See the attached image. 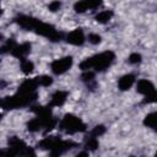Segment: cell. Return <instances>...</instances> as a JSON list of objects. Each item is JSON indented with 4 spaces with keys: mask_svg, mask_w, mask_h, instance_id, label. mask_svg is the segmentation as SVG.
<instances>
[{
    "mask_svg": "<svg viewBox=\"0 0 157 157\" xmlns=\"http://www.w3.org/2000/svg\"><path fill=\"white\" fill-rule=\"evenodd\" d=\"M114 59H115V54L110 50H105L93 56L86 58L83 61H81L80 69L82 71H90L91 69H94L96 71H104L112 65Z\"/></svg>",
    "mask_w": 157,
    "mask_h": 157,
    "instance_id": "1",
    "label": "cell"
},
{
    "mask_svg": "<svg viewBox=\"0 0 157 157\" xmlns=\"http://www.w3.org/2000/svg\"><path fill=\"white\" fill-rule=\"evenodd\" d=\"M59 128L66 134H76L86 130L85 123L74 114H65L61 121L59 123Z\"/></svg>",
    "mask_w": 157,
    "mask_h": 157,
    "instance_id": "2",
    "label": "cell"
},
{
    "mask_svg": "<svg viewBox=\"0 0 157 157\" xmlns=\"http://www.w3.org/2000/svg\"><path fill=\"white\" fill-rule=\"evenodd\" d=\"M71 66H72V58L71 56H63L60 59L54 60L50 64V69H52L53 74H55V75H61V74L66 72L67 70H70Z\"/></svg>",
    "mask_w": 157,
    "mask_h": 157,
    "instance_id": "3",
    "label": "cell"
},
{
    "mask_svg": "<svg viewBox=\"0 0 157 157\" xmlns=\"http://www.w3.org/2000/svg\"><path fill=\"white\" fill-rule=\"evenodd\" d=\"M66 42L72 44V45H82L86 40L85 38V34H83V31L81 28H76L74 31H71L67 36H66Z\"/></svg>",
    "mask_w": 157,
    "mask_h": 157,
    "instance_id": "4",
    "label": "cell"
},
{
    "mask_svg": "<svg viewBox=\"0 0 157 157\" xmlns=\"http://www.w3.org/2000/svg\"><path fill=\"white\" fill-rule=\"evenodd\" d=\"M17 23L22 27V28H26V29H31V31H34L36 26L38 25L39 20L34 18V17H31V16H26V15H20L17 16L16 18Z\"/></svg>",
    "mask_w": 157,
    "mask_h": 157,
    "instance_id": "5",
    "label": "cell"
},
{
    "mask_svg": "<svg viewBox=\"0 0 157 157\" xmlns=\"http://www.w3.org/2000/svg\"><path fill=\"white\" fill-rule=\"evenodd\" d=\"M155 90H156V88H155L153 83H152L150 80H147V78H141V80H139L137 83H136V91H137L140 94H142L144 97L147 96V94H150V93H152Z\"/></svg>",
    "mask_w": 157,
    "mask_h": 157,
    "instance_id": "6",
    "label": "cell"
},
{
    "mask_svg": "<svg viewBox=\"0 0 157 157\" xmlns=\"http://www.w3.org/2000/svg\"><path fill=\"white\" fill-rule=\"evenodd\" d=\"M29 52H31V44L29 43H22V44H16V47L13 48L11 54L15 55L16 58H18L20 60H22V59H26V56Z\"/></svg>",
    "mask_w": 157,
    "mask_h": 157,
    "instance_id": "7",
    "label": "cell"
},
{
    "mask_svg": "<svg viewBox=\"0 0 157 157\" xmlns=\"http://www.w3.org/2000/svg\"><path fill=\"white\" fill-rule=\"evenodd\" d=\"M135 83V76L132 74H126V75H123L119 81H118V87L119 90L121 91H126L129 88H131V86Z\"/></svg>",
    "mask_w": 157,
    "mask_h": 157,
    "instance_id": "8",
    "label": "cell"
},
{
    "mask_svg": "<svg viewBox=\"0 0 157 157\" xmlns=\"http://www.w3.org/2000/svg\"><path fill=\"white\" fill-rule=\"evenodd\" d=\"M67 93L65 91H55L50 98V107H60L65 103Z\"/></svg>",
    "mask_w": 157,
    "mask_h": 157,
    "instance_id": "9",
    "label": "cell"
},
{
    "mask_svg": "<svg viewBox=\"0 0 157 157\" xmlns=\"http://www.w3.org/2000/svg\"><path fill=\"white\" fill-rule=\"evenodd\" d=\"M61 139L60 137H58V136H49V137H44L40 142H39V147L40 148H43V150H49V151H52L56 145H58V142L60 141Z\"/></svg>",
    "mask_w": 157,
    "mask_h": 157,
    "instance_id": "10",
    "label": "cell"
},
{
    "mask_svg": "<svg viewBox=\"0 0 157 157\" xmlns=\"http://www.w3.org/2000/svg\"><path fill=\"white\" fill-rule=\"evenodd\" d=\"M144 124H145L147 128H150V129H152L153 131L157 132V112H151V113H148V114L145 117V119H144Z\"/></svg>",
    "mask_w": 157,
    "mask_h": 157,
    "instance_id": "11",
    "label": "cell"
},
{
    "mask_svg": "<svg viewBox=\"0 0 157 157\" xmlns=\"http://www.w3.org/2000/svg\"><path fill=\"white\" fill-rule=\"evenodd\" d=\"M112 17H113V11L112 10H102L94 16L96 21L99 22V23H107L108 21H110Z\"/></svg>",
    "mask_w": 157,
    "mask_h": 157,
    "instance_id": "12",
    "label": "cell"
},
{
    "mask_svg": "<svg viewBox=\"0 0 157 157\" xmlns=\"http://www.w3.org/2000/svg\"><path fill=\"white\" fill-rule=\"evenodd\" d=\"M42 128H43V123L40 121V119H39L38 117L33 118V119H32V120H29V121H28V124H27V129H28L29 131H32V132L39 131Z\"/></svg>",
    "mask_w": 157,
    "mask_h": 157,
    "instance_id": "13",
    "label": "cell"
},
{
    "mask_svg": "<svg viewBox=\"0 0 157 157\" xmlns=\"http://www.w3.org/2000/svg\"><path fill=\"white\" fill-rule=\"evenodd\" d=\"M98 146H99L98 139H97V137H93V136H90V137L86 140V142H85V148H86V151H88V152L97 150Z\"/></svg>",
    "mask_w": 157,
    "mask_h": 157,
    "instance_id": "14",
    "label": "cell"
},
{
    "mask_svg": "<svg viewBox=\"0 0 157 157\" xmlns=\"http://www.w3.org/2000/svg\"><path fill=\"white\" fill-rule=\"evenodd\" d=\"M33 69H34V65H33V63L29 59L26 58V59H22L21 60V70L25 74H31L33 71Z\"/></svg>",
    "mask_w": 157,
    "mask_h": 157,
    "instance_id": "15",
    "label": "cell"
},
{
    "mask_svg": "<svg viewBox=\"0 0 157 157\" xmlns=\"http://www.w3.org/2000/svg\"><path fill=\"white\" fill-rule=\"evenodd\" d=\"M36 81H37L38 86H44V87L50 86V85L53 83V78H52L50 76H48V75L38 76V77H36Z\"/></svg>",
    "mask_w": 157,
    "mask_h": 157,
    "instance_id": "16",
    "label": "cell"
},
{
    "mask_svg": "<svg viewBox=\"0 0 157 157\" xmlns=\"http://www.w3.org/2000/svg\"><path fill=\"white\" fill-rule=\"evenodd\" d=\"M74 9L76 12H85L87 10H90V5H88V1H78L74 5Z\"/></svg>",
    "mask_w": 157,
    "mask_h": 157,
    "instance_id": "17",
    "label": "cell"
},
{
    "mask_svg": "<svg viewBox=\"0 0 157 157\" xmlns=\"http://www.w3.org/2000/svg\"><path fill=\"white\" fill-rule=\"evenodd\" d=\"M105 132V128L103 126V125H96L93 129H92V131H91V136H93V137H99L101 135H103Z\"/></svg>",
    "mask_w": 157,
    "mask_h": 157,
    "instance_id": "18",
    "label": "cell"
},
{
    "mask_svg": "<svg viewBox=\"0 0 157 157\" xmlns=\"http://www.w3.org/2000/svg\"><path fill=\"white\" fill-rule=\"evenodd\" d=\"M144 103H157V90H155L152 93L145 96Z\"/></svg>",
    "mask_w": 157,
    "mask_h": 157,
    "instance_id": "19",
    "label": "cell"
},
{
    "mask_svg": "<svg viewBox=\"0 0 157 157\" xmlns=\"http://www.w3.org/2000/svg\"><path fill=\"white\" fill-rule=\"evenodd\" d=\"M82 80L86 82V83H90V82H92L93 80H94V74L90 70V71H83V74H82Z\"/></svg>",
    "mask_w": 157,
    "mask_h": 157,
    "instance_id": "20",
    "label": "cell"
},
{
    "mask_svg": "<svg viewBox=\"0 0 157 157\" xmlns=\"http://www.w3.org/2000/svg\"><path fill=\"white\" fill-rule=\"evenodd\" d=\"M101 39H102L101 36L97 33H90L88 34V42L91 44H98V43H101Z\"/></svg>",
    "mask_w": 157,
    "mask_h": 157,
    "instance_id": "21",
    "label": "cell"
},
{
    "mask_svg": "<svg viewBox=\"0 0 157 157\" xmlns=\"http://www.w3.org/2000/svg\"><path fill=\"white\" fill-rule=\"evenodd\" d=\"M128 60L130 64H139L141 61V55L139 53H132V54H130Z\"/></svg>",
    "mask_w": 157,
    "mask_h": 157,
    "instance_id": "22",
    "label": "cell"
},
{
    "mask_svg": "<svg viewBox=\"0 0 157 157\" xmlns=\"http://www.w3.org/2000/svg\"><path fill=\"white\" fill-rule=\"evenodd\" d=\"M60 6H61V2H59V1H53V2H50V4L48 5V9L54 12V11H58V10L60 9Z\"/></svg>",
    "mask_w": 157,
    "mask_h": 157,
    "instance_id": "23",
    "label": "cell"
},
{
    "mask_svg": "<svg viewBox=\"0 0 157 157\" xmlns=\"http://www.w3.org/2000/svg\"><path fill=\"white\" fill-rule=\"evenodd\" d=\"M75 157H90V156H88V152H87V151H81V152H78Z\"/></svg>",
    "mask_w": 157,
    "mask_h": 157,
    "instance_id": "24",
    "label": "cell"
},
{
    "mask_svg": "<svg viewBox=\"0 0 157 157\" xmlns=\"http://www.w3.org/2000/svg\"><path fill=\"white\" fill-rule=\"evenodd\" d=\"M155 157H157V152H156V155H155Z\"/></svg>",
    "mask_w": 157,
    "mask_h": 157,
    "instance_id": "25",
    "label": "cell"
}]
</instances>
